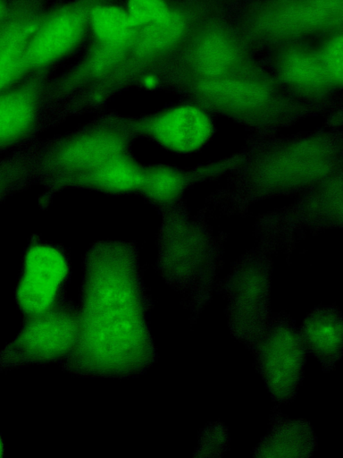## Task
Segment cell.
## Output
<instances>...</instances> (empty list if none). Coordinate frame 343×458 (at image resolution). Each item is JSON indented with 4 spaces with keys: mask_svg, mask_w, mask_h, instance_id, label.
<instances>
[{
    "mask_svg": "<svg viewBox=\"0 0 343 458\" xmlns=\"http://www.w3.org/2000/svg\"><path fill=\"white\" fill-rule=\"evenodd\" d=\"M151 308L135 250L117 243L93 248L84 262L77 338L59 364L88 377L146 372L157 360L148 327Z\"/></svg>",
    "mask_w": 343,
    "mask_h": 458,
    "instance_id": "1",
    "label": "cell"
},
{
    "mask_svg": "<svg viewBox=\"0 0 343 458\" xmlns=\"http://www.w3.org/2000/svg\"><path fill=\"white\" fill-rule=\"evenodd\" d=\"M272 264L261 253L242 257L220 285L226 299L227 324L231 335L248 349L270 317Z\"/></svg>",
    "mask_w": 343,
    "mask_h": 458,
    "instance_id": "2",
    "label": "cell"
},
{
    "mask_svg": "<svg viewBox=\"0 0 343 458\" xmlns=\"http://www.w3.org/2000/svg\"><path fill=\"white\" fill-rule=\"evenodd\" d=\"M78 305L66 297L51 309L29 317L17 336L0 351V370L63 360L78 333Z\"/></svg>",
    "mask_w": 343,
    "mask_h": 458,
    "instance_id": "3",
    "label": "cell"
},
{
    "mask_svg": "<svg viewBox=\"0 0 343 458\" xmlns=\"http://www.w3.org/2000/svg\"><path fill=\"white\" fill-rule=\"evenodd\" d=\"M249 350L272 399L279 403L292 402L303 379L306 352L290 315L271 313Z\"/></svg>",
    "mask_w": 343,
    "mask_h": 458,
    "instance_id": "4",
    "label": "cell"
},
{
    "mask_svg": "<svg viewBox=\"0 0 343 458\" xmlns=\"http://www.w3.org/2000/svg\"><path fill=\"white\" fill-rule=\"evenodd\" d=\"M70 263L60 249L38 243L27 250L16 288V302L23 317L42 313L66 297Z\"/></svg>",
    "mask_w": 343,
    "mask_h": 458,
    "instance_id": "5",
    "label": "cell"
},
{
    "mask_svg": "<svg viewBox=\"0 0 343 458\" xmlns=\"http://www.w3.org/2000/svg\"><path fill=\"white\" fill-rule=\"evenodd\" d=\"M313 147L302 140L301 145H289L259 160L254 168L258 184H264L266 191H280L321 178L328 171L329 156L325 150L314 151Z\"/></svg>",
    "mask_w": 343,
    "mask_h": 458,
    "instance_id": "6",
    "label": "cell"
},
{
    "mask_svg": "<svg viewBox=\"0 0 343 458\" xmlns=\"http://www.w3.org/2000/svg\"><path fill=\"white\" fill-rule=\"evenodd\" d=\"M146 134L171 150L189 153L211 138L213 124L209 115L192 105H180L150 117L145 123Z\"/></svg>",
    "mask_w": 343,
    "mask_h": 458,
    "instance_id": "7",
    "label": "cell"
},
{
    "mask_svg": "<svg viewBox=\"0 0 343 458\" xmlns=\"http://www.w3.org/2000/svg\"><path fill=\"white\" fill-rule=\"evenodd\" d=\"M88 19L75 8H66L51 15L36 27L27 46L29 67L53 64L69 54L80 41Z\"/></svg>",
    "mask_w": 343,
    "mask_h": 458,
    "instance_id": "8",
    "label": "cell"
},
{
    "mask_svg": "<svg viewBox=\"0 0 343 458\" xmlns=\"http://www.w3.org/2000/svg\"><path fill=\"white\" fill-rule=\"evenodd\" d=\"M306 353L318 360L324 372L334 369L343 352V320L336 305L314 308L298 329Z\"/></svg>",
    "mask_w": 343,
    "mask_h": 458,
    "instance_id": "9",
    "label": "cell"
},
{
    "mask_svg": "<svg viewBox=\"0 0 343 458\" xmlns=\"http://www.w3.org/2000/svg\"><path fill=\"white\" fill-rule=\"evenodd\" d=\"M316 437L308 420L289 419L273 410L270 428L253 450L254 457H309L316 449Z\"/></svg>",
    "mask_w": 343,
    "mask_h": 458,
    "instance_id": "10",
    "label": "cell"
},
{
    "mask_svg": "<svg viewBox=\"0 0 343 458\" xmlns=\"http://www.w3.org/2000/svg\"><path fill=\"white\" fill-rule=\"evenodd\" d=\"M36 121V96L25 84L0 93V153L20 144Z\"/></svg>",
    "mask_w": 343,
    "mask_h": 458,
    "instance_id": "11",
    "label": "cell"
},
{
    "mask_svg": "<svg viewBox=\"0 0 343 458\" xmlns=\"http://www.w3.org/2000/svg\"><path fill=\"white\" fill-rule=\"evenodd\" d=\"M121 138L105 131L89 132L68 142L57 154L62 168L75 172H89L108 159L121 154Z\"/></svg>",
    "mask_w": 343,
    "mask_h": 458,
    "instance_id": "12",
    "label": "cell"
},
{
    "mask_svg": "<svg viewBox=\"0 0 343 458\" xmlns=\"http://www.w3.org/2000/svg\"><path fill=\"white\" fill-rule=\"evenodd\" d=\"M36 26L8 19L0 30V93L17 85L29 68L27 46Z\"/></svg>",
    "mask_w": 343,
    "mask_h": 458,
    "instance_id": "13",
    "label": "cell"
},
{
    "mask_svg": "<svg viewBox=\"0 0 343 458\" xmlns=\"http://www.w3.org/2000/svg\"><path fill=\"white\" fill-rule=\"evenodd\" d=\"M88 25L103 45L126 47L136 31L126 10L114 4L94 7L88 14Z\"/></svg>",
    "mask_w": 343,
    "mask_h": 458,
    "instance_id": "14",
    "label": "cell"
},
{
    "mask_svg": "<svg viewBox=\"0 0 343 458\" xmlns=\"http://www.w3.org/2000/svg\"><path fill=\"white\" fill-rule=\"evenodd\" d=\"M89 182L101 190L125 191L139 187L143 170L128 157L119 154L88 172Z\"/></svg>",
    "mask_w": 343,
    "mask_h": 458,
    "instance_id": "15",
    "label": "cell"
},
{
    "mask_svg": "<svg viewBox=\"0 0 343 458\" xmlns=\"http://www.w3.org/2000/svg\"><path fill=\"white\" fill-rule=\"evenodd\" d=\"M209 86L208 92L226 112L255 111L254 108H259L264 102V91L255 85L221 81Z\"/></svg>",
    "mask_w": 343,
    "mask_h": 458,
    "instance_id": "16",
    "label": "cell"
},
{
    "mask_svg": "<svg viewBox=\"0 0 343 458\" xmlns=\"http://www.w3.org/2000/svg\"><path fill=\"white\" fill-rule=\"evenodd\" d=\"M188 183V176L179 170L154 167L143 171L140 188L157 202H168L178 197Z\"/></svg>",
    "mask_w": 343,
    "mask_h": 458,
    "instance_id": "17",
    "label": "cell"
},
{
    "mask_svg": "<svg viewBox=\"0 0 343 458\" xmlns=\"http://www.w3.org/2000/svg\"><path fill=\"white\" fill-rule=\"evenodd\" d=\"M141 29L137 48L143 55H152L165 50L178 40L183 21L178 13L172 12L164 20Z\"/></svg>",
    "mask_w": 343,
    "mask_h": 458,
    "instance_id": "18",
    "label": "cell"
},
{
    "mask_svg": "<svg viewBox=\"0 0 343 458\" xmlns=\"http://www.w3.org/2000/svg\"><path fill=\"white\" fill-rule=\"evenodd\" d=\"M197 58V65L204 74L218 76L231 64L233 53L226 40L212 37L199 46Z\"/></svg>",
    "mask_w": 343,
    "mask_h": 458,
    "instance_id": "19",
    "label": "cell"
},
{
    "mask_svg": "<svg viewBox=\"0 0 343 458\" xmlns=\"http://www.w3.org/2000/svg\"><path fill=\"white\" fill-rule=\"evenodd\" d=\"M284 73L290 83L305 89L322 85L327 74L322 63L302 54H295L288 58Z\"/></svg>",
    "mask_w": 343,
    "mask_h": 458,
    "instance_id": "20",
    "label": "cell"
},
{
    "mask_svg": "<svg viewBox=\"0 0 343 458\" xmlns=\"http://www.w3.org/2000/svg\"><path fill=\"white\" fill-rule=\"evenodd\" d=\"M229 444L227 427L220 421L211 422L200 431L193 456L221 457L229 449Z\"/></svg>",
    "mask_w": 343,
    "mask_h": 458,
    "instance_id": "21",
    "label": "cell"
},
{
    "mask_svg": "<svg viewBox=\"0 0 343 458\" xmlns=\"http://www.w3.org/2000/svg\"><path fill=\"white\" fill-rule=\"evenodd\" d=\"M125 10L136 29L157 23L172 13L164 0H128Z\"/></svg>",
    "mask_w": 343,
    "mask_h": 458,
    "instance_id": "22",
    "label": "cell"
},
{
    "mask_svg": "<svg viewBox=\"0 0 343 458\" xmlns=\"http://www.w3.org/2000/svg\"><path fill=\"white\" fill-rule=\"evenodd\" d=\"M24 177L23 159L18 156L0 160V200L17 190Z\"/></svg>",
    "mask_w": 343,
    "mask_h": 458,
    "instance_id": "23",
    "label": "cell"
},
{
    "mask_svg": "<svg viewBox=\"0 0 343 458\" xmlns=\"http://www.w3.org/2000/svg\"><path fill=\"white\" fill-rule=\"evenodd\" d=\"M342 38L335 37L326 45L322 64L328 76L334 81H341L342 78Z\"/></svg>",
    "mask_w": 343,
    "mask_h": 458,
    "instance_id": "24",
    "label": "cell"
},
{
    "mask_svg": "<svg viewBox=\"0 0 343 458\" xmlns=\"http://www.w3.org/2000/svg\"><path fill=\"white\" fill-rule=\"evenodd\" d=\"M9 19V8L4 0H0V26Z\"/></svg>",
    "mask_w": 343,
    "mask_h": 458,
    "instance_id": "25",
    "label": "cell"
},
{
    "mask_svg": "<svg viewBox=\"0 0 343 458\" xmlns=\"http://www.w3.org/2000/svg\"><path fill=\"white\" fill-rule=\"evenodd\" d=\"M158 80L154 74H146L143 78V85L147 89H154L157 86Z\"/></svg>",
    "mask_w": 343,
    "mask_h": 458,
    "instance_id": "26",
    "label": "cell"
},
{
    "mask_svg": "<svg viewBox=\"0 0 343 458\" xmlns=\"http://www.w3.org/2000/svg\"><path fill=\"white\" fill-rule=\"evenodd\" d=\"M4 442H3L2 437L0 436V457L4 456Z\"/></svg>",
    "mask_w": 343,
    "mask_h": 458,
    "instance_id": "27",
    "label": "cell"
}]
</instances>
